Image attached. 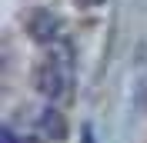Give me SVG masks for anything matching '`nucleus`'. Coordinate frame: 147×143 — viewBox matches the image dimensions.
Listing matches in <instances>:
<instances>
[{
	"label": "nucleus",
	"instance_id": "nucleus-6",
	"mask_svg": "<svg viewBox=\"0 0 147 143\" xmlns=\"http://www.w3.org/2000/svg\"><path fill=\"white\" fill-rule=\"evenodd\" d=\"M24 143H50V140H44L40 133H24Z\"/></svg>",
	"mask_w": 147,
	"mask_h": 143
},
{
	"label": "nucleus",
	"instance_id": "nucleus-2",
	"mask_svg": "<svg viewBox=\"0 0 147 143\" xmlns=\"http://www.w3.org/2000/svg\"><path fill=\"white\" fill-rule=\"evenodd\" d=\"M24 27H27V37L34 40V43H40V47H54V43H60V40H64V37H60L64 20L57 17L54 10H47V7H34V10H27Z\"/></svg>",
	"mask_w": 147,
	"mask_h": 143
},
{
	"label": "nucleus",
	"instance_id": "nucleus-4",
	"mask_svg": "<svg viewBox=\"0 0 147 143\" xmlns=\"http://www.w3.org/2000/svg\"><path fill=\"white\" fill-rule=\"evenodd\" d=\"M0 143H24V136H20L10 123H3V126H0Z\"/></svg>",
	"mask_w": 147,
	"mask_h": 143
},
{
	"label": "nucleus",
	"instance_id": "nucleus-7",
	"mask_svg": "<svg viewBox=\"0 0 147 143\" xmlns=\"http://www.w3.org/2000/svg\"><path fill=\"white\" fill-rule=\"evenodd\" d=\"M77 3H80V7H100L104 0H77Z\"/></svg>",
	"mask_w": 147,
	"mask_h": 143
},
{
	"label": "nucleus",
	"instance_id": "nucleus-1",
	"mask_svg": "<svg viewBox=\"0 0 147 143\" xmlns=\"http://www.w3.org/2000/svg\"><path fill=\"white\" fill-rule=\"evenodd\" d=\"M70 83H74V47H70V40H60L34 67V90L47 103L60 107L70 97Z\"/></svg>",
	"mask_w": 147,
	"mask_h": 143
},
{
	"label": "nucleus",
	"instance_id": "nucleus-5",
	"mask_svg": "<svg viewBox=\"0 0 147 143\" xmlns=\"http://www.w3.org/2000/svg\"><path fill=\"white\" fill-rule=\"evenodd\" d=\"M80 143H97V140H94V123H84V130H80Z\"/></svg>",
	"mask_w": 147,
	"mask_h": 143
},
{
	"label": "nucleus",
	"instance_id": "nucleus-3",
	"mask_svg": "<svg viewBox=\"0 0 147 143\" xmlns=\"http://www.w3.org/2000/svg\"><path fill=\"white\" fill-rule=\"evenodd\" d=\"M34 133H40L44 140H50V143H64L67 133H70L64 110L57 107V103H44V107L34 113Z\"/></svg>",
	"mask_w": 147,
	"mask_h": 143
}]
</instances>
